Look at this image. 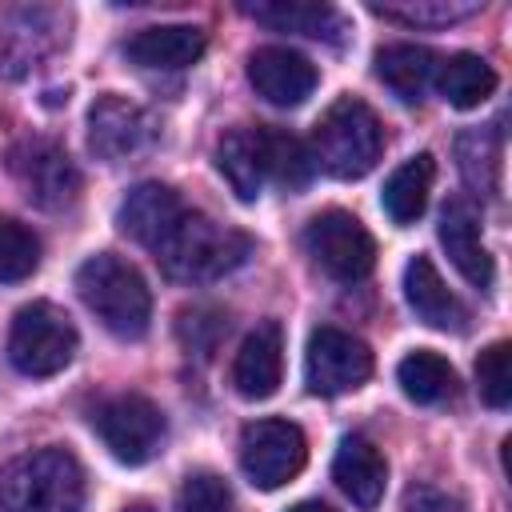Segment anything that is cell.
<instances>
[{
  "instance_id": "3957f363",
  "label": "cell",
  "mask_w": 512,
  "mask_h": 512,
  "mask_svg": "<svg viewBox=\"0 0 512 512\" xmlns=\"http://www.w3.org/2000/svg\"><path fill=\"white\" fill-rule=\"evenodd\" d=\"M0 504L8 512H80L84 468L68 448H36L0 472Z\"/></svg>"
},
{
  "instance_id": "8992f818",
  "label": "cell",
  "mask_w": 512,
  "mask_h": 512,
  "mask_svg": "<svg viewBox=\"0 0 512 512\" xmlns=\"http://www.w3.org/2000/svg\"><path fill=\"white\" fill-rule=\"evenodd\" d=\"M92 428L100 436V444L120 460V464H148L160 444H164V412L136 392H120L108 396L96 412H92Z\"/></svg>"
},
{
  "instance_id": "603a6c76",
  "label": "cell",
  "mask_w": 512,
  "mask_h": 512,
  "mask_svg": "<svg viewBox=\"0 0 512 512\" xmlns=\"http://www.w3.org/2000/svg\"><path fill=\"white\" fill-rule=\"evenodd\" d=\"M432 176H436V164H432L428 152L404 160V164L388 176L380 204H384V212L392 216V224H412V220H420V212L428 208Z\"/></svg>"
},
{
  "instance_id": "9a60e30c",
  "label": "cell",
  "mask_w": 512,
  "mask_h": 512,
  "mask_svg": "<svg viewBox=\"0 0 512 512\" xmlns=\"http://www.w3.org/2000/svg\"><path fill=\"white\" fill-rule=\"evenodd\" d=\"M440 244L448 252V260L456 264V272L472 284V288H488L492 284V256L480 240V212L472 200L456 196L444 204L440 212Z\"/></svg>"
},
{
  "instance_id": "4fadbf2b",
  "label": "cell",
  "mask_w": 512,
  "mask_h": 512,
  "mask_svg": "<svg viewBox=\"0 0 512 512\" xmlns=\"http://www.w3.org/2000/svg\"><path fill=\"white\" fill-rule=\"evenodd\" d=\"M184 212H188V204H184L168 184L144 180V184H136V188L120 200L116 224H120L124 236H132L136 244H144V248L156 252V244L180 224Z\"/></svg>"
},
{
  "instance_id": "1f68e13d",
  "label": "cell",
  "mask_w": 512,
  "mask_h": 512,
  "mask_svg": "<svg viewBox=\"0 0 512 512\" xmlns=\"http://www.w3.org/2000/svg\"><path fill=\"white\" fill-rule=\"evenodd\" d=\"M288 512H336V508H328L324 500H300V504H292Z\"/></svg>"
},
{
  "instance_id": "83f0119b",
  "label": "cell",
  "mask_w": 512,
  "mask_h": 512,
  "mask_svg": "<svg viewBox=\"0 0 512 512\" xmlns=\"http://www.w3.org/2000/svg\"><path fill=\"white\" fill-rule=\"evenodd\" d=\"M376 16L388 20H404V24H452L464 16H476L480 4L476 0H404V4H372Z\"/></svg>"
},
{
  "instance_id": "d4e9b609",
  "label": "cell",
  "mask_w": 512,
  "mask_h": 512,
  "mask_svg": "<svg viewBox=\"0 0 512 512\" xmlns=\"http://www.w3.org/2000/svg\"><path fill=\"white\" fill-rule=\"evenodd\" d=\"M216 168L228 180V188L240 200H256L264 188V164H260V144H256V128H232L220 144H216Z\"/></svg>"
},
{
  "instance_id": "7a4b0ae2",
  "label": "cell",
  "mask_w": 512,
  "mask_h": 512,
  "mask_svg": "<svg viewBox=\"0 0 512 512\" xmlns=\"http://www.w3.org/2000/svg\"><path fill=\"white\" fill-rule=\"evenodd\" d=\"M76 292L84 308L120 340H140L152 320V292L136 264L96 252L76 268Z\"/></svg>"
},
{
  "instance_id": "44dd1931",
  "label": "cell",
  "mask_w": 512,
  "mask_h": 512,
  "mask_svg": "<svg viewBox=\"0 0 512 512\" xmlns=\"http://www.w3.org/2000/svg\"><path fill=\"white\" fill-rule=\"evenodd\" d=\"M432 80H436V92L452 108H476V104H484L496 92V72L476 52H456V56L440 60Z\"/></svg>"
},
{
  "instance_id": "ffe728a7",
  "label": "cell",
  "mask_w": 512,
  "mask_h": 512,
  "mask_svg": "<svg viewBox=\"0 0 512 512\" xmlns=\"http://www.w3.org/2000/svg\"><path fill=\"white\" fill-rule=\"evenodd\" d=\"M432 72H436V56L420 44H388L376 52V80L404 104H416L424 96Z\"/></svg>"
},
{
  "instance_id": "9c48e42d",
  "label": "cell",
  "mask_w": 512,
  "mask_h": 512,
  "mask_svg": "<svg viewBox=\"0 0 512 512\" xmlns=\"http://www.w3.org/2000/svg\"><path fill=\"white\" fill-rule=\"evenodd\" d=\"M372 376V348L344 332V328H316L308 336V352H304V380L316 396H344L356 392L364 380Z\"/></svg>"
},
{
  "instance_id": "7c38bea8",
  "label": "cell",
  "mask_w": 512,
  "mask_h": 512,
  "mask_svg": "<svg viewBox=\"0 0 512 512\" xmlns=\"http://www.w3.org/2000/svg\"><path fill=\"white\" fill-rule=\"evenodd\" d=\"M248 80L256 88V96H264L276 108H296L312 96L320 72L308 56H300L296 48H280V44H264L248 56Z\"/></svg>"
},
{
  "instance_id": "ac0fdd59",
  "label": "cell",
  "mask_w": 512,
  "mask_h": 512,
  "mask_svg": "<svg viewBox=\"0 0 512 512\" xmlns=\"http://www.w3.org/2000/svg\"><path fill=\"white\" fill-rule=\"evenodd\" d=\"M404 300L408 308L428 324V328H444V332H460L468 312L464 304L448 292V284L440 280L436 264L428 256H412L404 268Z\"/></svg>"
},
{
  "instance_id": "7402d4cb",
  "label": "cell",
  "mask_w": 512,
  "mask_h": 512,
  "mask_svg": "<svg viewBox=\"0 0 512 512\" xmlns=\"http://www.w3.org/2000/svg\"><path fill=\"white\" fill-rule=\"evenodd\" d=\"M256 144H260V164H264V180H276L284 188H304L316 172L312 152L300 136L284 132V128H256Z\"/></svg>"
},
{
  "instance_id": "f546056e",
  "label": "cell",
  "mask_w": 512,
  "mask_h": 512,
  "mask_svg": "<svg viewBox=\"0 0 512 512\" xmlns=\"http://www.w3.org/2000/svg\"><path fill=\"white\" fill-rule=\"evenodd\" d=\"M176 512H232V488L216 472H188L176 492Z\"/></svg>"
},
{
  "instance_id": "6da1fadb",
  "label": "cell",
  "mask_w": 512,
  "mask_h": 512,
  "mask_svg": "<svg viewBox=\"0 0 512 512\" xmlns=\"http://www.w3.org/2000/svg\"><path fill=\"white\" fill-rule=\"evenodd\" d=\"M160 260V268L172 276V280H184V284H208V280H220L228 276L232 268H240L248 256H252V240L236 228H224L216 224L212 216L204 212H184L180 224L156 244L152 252Z\"/></svg>"
},
{
  "instance_id": "cb8c5ba5",
  "label": "cell",
  "mask_w": 512,
  "mask_h": 512,
  "mask_svg": "<svg viewBox=\"0 0 512 512\" xmlns=\"http://www.w3.org/2000/svg\"><path fill=\"white\" fill-rule=\"evenodd\" d=\"M396 380H400V392L416 404H444L456 396V368L432 348L408 352L396 364Z\"/></svg>"
},
{
  "instance_id": "2e32d148",
  "label": "cell",
  "mask_w": 512,
  "mask_h": 512,
  "mask_svg": "<svg viewBox=\"0 0 512 512\" xmlns=\"http://www.w3.org/2000/svg\"><path fill=\"white\" fill-rule=\"evenodd\" d=\"M332 480L356 508H376L384 496V484H388V464L368 436L352 432L340 440V448L332 456Z\"/></svg>"
},
{
  "instance_id": "8fae6325",
  "label": "cell",
  "mask_w": 512,
  "mask_h": 512,
  "mask_svg": "<svg viewBox=\"0 0 512 512\" xmlns=\"http://www.w3.org/2000/svg\"><path fill=\"white\" fill-rule=\"evenodd\" d=\"M152 140H156V124L140 104H132L116 92H104V96L92 100V108H88V148L100 160L120 164L128 156H140Z\"/></svg>"
},
{
  "instance_id": "4dcf8cb0",
  "label": "cell",
  "mask_w": 512,
  "mask_h": 512,
  "mask_svg": "<svg viewBox=\"0 0 512 512\" xmlns=\"http://www.w3.org/2000/svg\"><path fill=\"white\" fill-rule=\"evenodd\" d=\"M408 512H464V504L440 488H412L408 492Z\"/></svg>"
},
{
  "instance_id": "5bb4252c",
  "label": "cell",
  "mask_w": 512,
  "mask_h": 512,
  "mask_svg": "<svg viewBox=\"0 0 512 512\" xmlns=\"http://www.w3.org/2000/svg\"><path fill=\"white\" fill-rule=\"evenodd\" d=\"M280 376H284V328L276 320H264L244 336L232 360V384L244 400H268L280 388Z\"/></svg>"
},
{
  "instance_id": "e0dca14e",
  "label": "cell",
  "mask_w": 512,
  "mask_h": 512,
  "mask_svg": "<svg viewBox=\"0 0 512 512\" xmlns=\"http://www.w3.org/2000/svg\"><path fill=\"white\" fill-rule=\"evenodd\" d=\"M204 44L208 40H204V32L196 24H152V28H140L124 44V52L140 68H164V72H172V68L196 64L204 56Z\"/></svg>"
},
{
  "instance_id": "52a82bcc",
  "label": "cell",
  "mask_w": 512,
  "mask_h": 512,
  "mask_svg": "<svg viewBox=\"0 0 512 512\" xmlns=\"http://www.w3.org/2000/svg\"><path fill=\"white\" fill-rule=\"evenodd\" d=\"M304 248L320 272H328L332 280H344V284L364 280L376 264L372 232L344 208H328V212L312 216L304 228Z\"/></svg>"
},
{
  "instance_id": "4316f807",
  "label": "cell",
  "mask_w": 512,
  "mask_h": 512,
  "mask_svg": "<svg viewBox=\"0 0 512 512\" xmlns=\"http://www.w3.org/2000/svg\"><path fill=\"white\" fill-rule=\"evenodd\" d=\"M476 388L488 408H508L512 400V344L496 340L476 360Z\"/></svg>"
},
{
  "instance_id": "30bf717a",
  "label": "cell",
  "mask_w": 512,
  "mask_h": 512,
  "mask_svg": "<svg viewBox=\"0 0 512 512\" xmlns=\"http://www.w3.org/2000/svg\"><path fill=\"white\" fill-rule=\"evenodd\" d=\"M8 172L16 176L24 196L40 208H64L80 192V172L56 140H40V136L16 140L8 148Z\"/></svg>"
},
{
  "instance_id": "277c9868",
  "label": "cell",
  "mask_w": 512,
  "mask_h": 512,
  "mask_svg": "<svg viewBox=\"0 0 512 512\" xmlns=\"http://www.w3.org/2000/svg\"><path fill=\"white\" fill-rule=\"evenodd\" d=\"M308 152H312V164H320L328 176L360 180L376 168V160L384 152V128L364 100L340 96L316 120Z\"/></svg>"
},
{
  "instance_id": "5b68a950",
  "label": "cell",
  "mask_w": 512,
  "mask_h": 512,
  "mask_svg": "<svg viewBox=\"0 0 512 512\" xmlns=\"http://www.w3.org/2000/svg\"><path fill=\"white\" fill-rule=\"evenodd\" d=\"M76 344H80V336H76V324L68 320V312L48 300H36V304H24L12 320L8 360L24 376H56L72 364Z\"/></svg>"
},
{
  "instance_id": "484cf974",
  "label": "cell",
  "mask_w": 512,
  "mask_h": 512,
  "mask_svg": "<svg viewBox=\"0 0 512 512\" xmlns=\"http://www.w3.org/2000/svg\"><path fill=\"white\" fill-rule=\"evenodd\" d=\"M40 268V240L28 224L0 216V284H20Z\"/></svg>"
},
{
  "instance_id": "d6986e66",
  "label": "cell",
  "mask_w": 512,
  "mask_h": 512,
  "mask_svg": "<svg viewBox=\"0 0 512 512\" xmlns=\"http://www.w3.org/2000/svg\"><path fill=\"white\" fill-rule=\"evenodd\" d=\"M240 12L276 32H296L312 40H340L344 32V16L332 4H312V0H260V4H240Z\"/></svg>"
},
{
  "instance_id": "d6a6232c",
  "label": "cell",
  "mask_w": 512,
  "mask_h": 512,
  "mask_svg": "<svg viewBox=\"0 0 512 512\" xmlns=\"http://www.w3.org/2000/svg\"><path fill=\"white\" fill-rule=\"evenodd\" d=\"M124 512H152L148 504H132V508H124Z\"/></svg>"
},
{
  "instance_id": "f1b7e54d",
  "label": "cell",
  "mask_w": 512,
  "mask_h": 512,
  "mask_svg": "<svg viewBox=\"0 0 512 512\" xmlns=\"http://www.w3.org/2000/svg\"><path fill=\"white\" fill-rule=\"evenodd\" d=\"M460 172L476 192H496V172H500V148L488 132H468L456 144Z\"/></svg>"
},
{
  "instance_id": "ba28073f",
  "label": "cell",
  "mask_w": 512,
  "mask_h": 512,
  "mask_svg": "<svg viewBox=\"0 0 512 512\" xmlns=\"http://www.w3.org/2000/svg\"><path fill=\"white\" fill-rule=\"evenodd\" d=\"M308 460V440L292 420H252L240 432V468L256 488H280L300 476Z\"/></svg>"
}]
</instances>
